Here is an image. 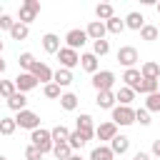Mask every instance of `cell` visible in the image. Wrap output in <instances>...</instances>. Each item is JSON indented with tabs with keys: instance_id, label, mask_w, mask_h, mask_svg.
<instances>
[{
	"instance_id": "cell-1",
	"label": "cell",
	"mask_w": 160,
	"mask_h": 160,
	"mask_svg": "<svg viewBox=\"0 0 160 160\" xmlns=\"http://www.w3.org/2000/svg\"><path fill=\"white\" fill-rule=\"evenodd\" d=\"M30 145H35V148H40L42 152H52V148H55V142H52V132L50 130H45V128H38V130H32L30 132Z\"/></svg>"
},
{
	"instance_id": "cell-2",
	"label": "cell",
	"mask_w": 160,
	"mask_h": 160,
	"mask_svg": "<svg viewBox=\"0 0 160 160\" xmlns=\"http://www.w3.org/2000/svg\"><path fill=\"white\" fill-rule=\"evenodd\" d=\"M38 12H40V2H38V0H25V2L18 8V22L30 25V22L38 18Z\"/></svg>"
},
{
	"instance_id": "cell-3",
	"label": "cell",
	"mask_w": 160,
	"mask_h": 160,
	"mask_svg": "<svg viewBox=\"0 0 160 160\" xmlns=\"http://www.w3.org/2000/svg\"><path fill=\"white\" fill-rule=\"evenodd\" d=\"M110 112H112V122H115V125L128 128V125L135 122V110H132L130 105H115Z\"/></svg>"
},
{
	"instance_id": "cell-4",
	"label": "cell",
	"mask_w": 160,
	"mask_h": 160,
	"mask_svg": "<svg viewBox=\"0 0 160 160\" xmlns=\"http://www.w3.org/2000/svg\"><path fill=\"white\" fill-rule=\"evenodd\" d=\"M112 85H115V72L112 70H100V72L92 75V88L98 92H108V90H112Z\"/></svg>"
},
{
	"instance_id": "cell-5",
	"label": "cell",
	"mask_w": 160,
	"mask_h": 160,
	"mask_svg": "<svg viewBox=\"0 0 160 160\" xmlns=\"http://www.w3.org/2000/svg\"><path fill=\"white\" fill-rule=\"evenodd\" d=\"M118 62L125 68V70H130V68H135V62L140 60V55H138V50L132 48V45H122L120 50H118Z\"/></svg>"
},
{
	"instance_id": "cell-6",
	"label": "cell",
	"mask_w": 160,
	"mask_h": 160,
	"mask_svg": "<svg viewBox=\"0 0 160 160\" xmlns=\"http://www.w3.org/2000/svg\"><path fill=\"white\" fill-rule=\"evenodd\" d=\"M15 120H18V128L30 130V132L40 128V115H38V112H32V110H22V112H18V115H15Z\"/></svg>"
},
{
	"instance_id": "cell-7",
	"label": "cell",
	"mask_w": 160,
	"mask_h": 160,
	"mask_svg": "<svg viewBox=\"0 0 160 160\" xmlns=\"http://www.w3.org/2000/svg\"><path fill=\"white\" fill-rule=\"evenodd\" d=\"M80 58H82V55H80L78 50H72V48H68V45H65V48H62V50L58 52V60H60V68H65V70H72L75 65H80Z\"/></svg>"
},
{
	"instance_id": "cell-8",
	"label": "cell",
	"mask_w": 160,
	"mask_h": 160,
	"mask_svg": "<svg viewBox=\"0 0 160 160\" xmlns=\"http://www.w3.org/2000/svg\"><path fill=\"white\" fill-rule=\"evenodd\" d=\"M15 85H18V90H20V92H30V90H35V88L40 85V80H38L32 72H18Z\"/></svg>"
},
{
	"instance_id": "cell-9",
	"label": "cell",
	"mask_w": 160,
	"mask_h": 160,
	"mask_svg": "<svg viewBox=\"0 0 160 160\" xmlns=\"http://www.w3.org/2000/svg\"><path fill=\"white\" fill-rule=\"evenodd\" d=\"M65 42H68V48L78 50V48H82V45L88 42V32H85V30H80V28H72V30H68Z\"/></svg>"
},
{
	"instance_id": "cell-10",
	"label": "cell",
	"mask_w": 160,
	"mask_h": 160,
	"mask_svg": "<svg viewBox=\"0 0 160 160\" xmlns=\"http://www.w3.org/2000/svg\"><path fill=\"white\" fill-rule=\"evenodd\" d=\"M95 138L98 140H115L118 138V125L112 122V120H108V122H100L98 128H95Z\"/></svg>"
},
{
	"instance_id": "cell-11",
	"label": "cell",
	"mask_w": 160,
	"mask_h": 160,
	"mask_svg": "<svg viewBox=\"0 0 160 160\" xmlns=\"http://www.w3.org/2000/svg\"><path fill=\"white\" fill-rule=\"evenodd\" d=\"M30 72H32L40 82H45V85L55 80V70H50V65H45V62H40V60L32 65V70H30Z\"/></svg>"
},
{
	"instance_id": "cell-12",
	"label": "cell",
	"mask_w": 160,
	"mask_h": 160,
	"mask_svg": "<svg viewBox=\"0 0 160 160\" xmlns=\"http://www.w3.org/2000/svg\"><path fill=\"white\" fill-rule=\"evenodd\" d=\"M85 32H88V38L95 42V40H105V32H108V25L102 22V20H92L88 28H85Z\"/></svg>"
},
{
	"instance_id": "cell-13",
	"label": "cell",
	"mask_w": 160,
	"mask_h": 160,
	"mask_svg": "<svg viewBox=\"0 0 160 160\" xmlns=\"http://www.w3.org/2000/svg\"><path fill=\"white\" fill-rule=\"evenodd\" d=\"M75 130H80L88 140H92L95 138V125H92V115H88V112H82L80 118H78V128Z\"/></svg>"
},
{
	"instance_id": "cell-14",
	"label": "cell",
	"mask_w": 160,
	"mask_h": 160,
	"mask_svg": "<svg viewBox=\"0 0 160 160\" xmlns=\"http://www.w3.org/2000/svg\"><path fill=\"white\" fill-rule=\"evenodd\" d=\"M80 68H82L85 72H90V75L100 72V62H98V55H95V52H82V58H80Z\"/></svg>"
},
{
	"instance_id": "cell-15",
	"label": "cell",
	"mask_w": 160,
	"mask_h": 160,
	"mask_svg": "<svg viewBox=\"0 0 160 160\" xmlns=\"http://www.w3.org/2000/svg\"><path fill=\"white\" fill-rule=\"evenodd\" d=\"M42 50L45 52H50V55H58L62 48H60V38L55 35V32H45L42 35Z\"/></svg>"
},
{
	"instance_id": "cell-16",
	"label": "cell",
	"mask_w": 160,
	"mask_h": 160,
	"mask_svg": "<svg viewBox=\"0 0 160 160\" xmlns=\"http://www.w3.org/2000/svg\"><path fill=\"white\" fill-rule=\"evenodd\" d=\"M122 82L138 92V88H140V82H142V72H140L138 68H130V70H125V72H122Z\"/></svg>"
},
{
	"instance_id": "cell-17",
	"label": "cell",
	"mask_w": 160,
	"mask_h": 160,
	"mask_svg": "<svg viewBox=\"0 0 160 160\" xmlns=\"http://www.w3.org/2000/svg\"><path fill=\"white\" fill-rule=\"evenodd\" d=\"M115 102H118V95H115L112 90H108V92H98V98H95V105L102 108V110H112Z\"/></svg>"
},
{
	"instance_id": "cell-18",
	"label": "cell",
	"mask_w": 160,
	"mask_h": 160,
	"mask_svg": "<svg viewBox=\"0 0 160 160\" xmlns=\"http://www.w3.org/2000/svg\"><path fill=\"white\" fill-rule=\"evenodd\" d=\"M5 102H8V108H10V110H15V112L28 110V108H25V105H28V98H25V92H20V90H18L10 100H5Z\"/></svg>"
},
{
	"instance_id": "cell-19",
	"label": "cell",
	"mask_w": 160,
	"mask_h": 160,
	"mask_svg": "<svg viewBox=\"0 0 160 160\" xmlns=\"http://www.w3.org/2000/svg\"><path fill=\"white\" fill-rule=\"evenodd\" d=\"M140 72H142V78H148V80H158V78H160V62L148 60V62H142Z\"/></svg>"
},
{
	"instance_id": "cell-20",
	"label": "cell",
	"mask_w": 160,
	"mask_h": 160,
	"mask_svg": "<svg viewBox=\"0 0 160 160\" xmlns=\"http://www.w3.org/2000/svg\"><path fill=\"white\" fill-rule=\"evenodd\" d=\"M112 158H115V152L110 145H98L90 150V160H112Z\"/></svg>"
},
{
	"instance_id": "cell-21",
	"label": "cell",
	"mask_w": 160,
	"mask_h": 160,
	"mask_svg": "<svg viewBox=\"0 0 160 160\" xmlns=\"http://www.w3.org/2000/svg\"><path fill=\"white\" fill-rule=\"evenodd\" d=\"M125 25L130 28V30H142L145 28V18H142V12H128L125 15Z\"/></svg>"
},
{
	"instance_id": "cell-22",
	"label": "cell",
	"mask_w": 160,
	"mask_h": 160,
	"mask_svg": "<svg viewBox=\"0 0 160 160\" xmlns=\"http://www.w3.org/2000/svg\"><path fill=\"white\" fill-rule=\"evenodd\" d=\"M110 148H112L115 155H125V152L130 150V138H128V135H118V138L110 142Z\"/></svg>"
},
{
	"instance_id": "cell-23",
	"label": "cell",
	"mask_w": 160,
	"mask_h": 160,
	"mask_svg": "<svg viewBox=\"0 0 160 160\" xmlns=\"http://www.w3.org/2000/svg\"><path fill=\"white\" fill-rule=\"evenodd\" d=\"M95 15H98V20L108 22V20H112V18H115V10H112V5H110V2H100V5L95 8Z\"/></svg>"
},
{
	"instance_id": "cell-24",
	"label": "cell",
	"mask_w": 160,
	"mask_h": 160,
	"mask_svg": "<svg viewBox=\"0 0 160 160\" xmlns=\"http://www.w3.org/2000/svg\"><path fill=\"white\" fill-rule=\"evenodd\" d=\"M115 95H118V105H130V102L135 100V90L128 88V85H120V90H118Z\"/></svg>"
},
{
	"instance_id": "cell-25",
	"label": "cell",
	"mask_w": 160,
	"mask_h": 160,
	"mask_svg": "<svg viewBox=\"0 0 160 160\" xmlns=\"http://www.w3.org/2000/svg\"><path fill=\"white\" fill-rule=\"evenodd\" d=\"M52 82H58L60 88H68L70 82H72V70H65V68H58L55 70V80Z\"/></svg>"
},
{
	"instance_id": "cell-26",
	"label": "cell",
	"mask_w": 160,
	"mask_h": 160,
	"mask_svg": "<svg viewBox=\"0 0 160 160\" xmlns=\"http://www.w3.org/2000/svg\"><path fill=\"white\" fill-rule=\"evenodd\" d=\"M50 132H52V142H55V145H60V142H68V140H70V130H68L65 125H55Z\"/></svg>"
},
{
	"instance_id": "cell-27",
	"label": "cell",
	"mask_w": 160,
	"mask_h": 160,
	"mask_svg": "<svg viewBox=\"0 0 160 160\" xmlns=\"http://www.w3.org/2000/svg\"><path fill=\"white\" fill-rule=\"evenodd\" d=\"M158 90H160V80H148V78H142V82L138 88V92H142V95H152Z\"/></svg>"
},
{
	"instance_id": "cell-28",
	"label": "cell",
	"mask_w": 160,
	"mask_h": 160,
	"mask_svg": "<svg viewBox=\"0 0 160 160\" xmlns=\"http://www.w3.org/2000/svg\"><path fill=\"white\" fill-rule=\"evenodd\" d=\"M60 108L68 110V112H72V110L78 108V95H75V92H62V98H60Z\"/></svg>"
},
{
	"instance_id": "cell-29",
	"label": "cell",
	"mask_w": 160,
	"mask_h": 160,
	"mask_svg": "<svg viewBox=\"0 0 160 160\" xmlns=\"http://www.w3.org/2000/svg\"><path fill=\"white\" fill-rule=\"evenodd\" d=\"M35 62H38V60H35V55H32V52H20V58H18V65L22 68V72H30Z\"/></svg>"
},
{
	"instance_id": "cell-30",
	"label": "cell",
	"mask_w": 160,
	"mask_h": 160,
	"mask_svg": "<svg viewBox=\"0 0 160 160\" xmlns=\"http://www.w3.org/2000/svg\"><path fill=\"white\" fill-rule=\"evenodd\" d=\"M15 128H18V120H15V118H2V120H0V135L10 138V135L15 132Z\"/></svg>"
},
{
	"instance_id": "cell-31",
	"label": "cell",
	"mask_w": 160,
	"mask_h": 160,
	"mask_svg": "<svg viewBox=\"0 0 160 160\" xmlns=\"http://www.w3.org/2000/svg\"><path fill=\"white\" fill-rule=\"evenodd\" d=\"M52 155H55L58 160H70V158H72V148H70L68 142H60V145L52 148Z\"/></svg>"
},
{
	"instance_id": "cell-32",
	"label": "cell",
	"mask_w": 160,
	"mask_h": 160,
	"mask_svg": "<svg viewBox=\"0 0 160 160\" xmlns=\"http://www.w3.org/2000/svg\"><path fill=\"white\" fill-rule=\"evenodd\" d=\"M0 92H2V98H5V100H10V98L18 92L15 80H0Z\"/></svg>"
},
{
	"instance_id": "cell-33",
	"label": "cell",
	"mask_w": 160,
	"mask_h": 160,
	"mask_svg": "<svg viewBox=\"0 0 160 160\" xmlns=\"http://www.w3.org/2000/svg\"><path fill=\"white\" fill-rule=\"evenodd\" d=\"M60 90H62V88H60L58 82H48V85L42 88V95H45V98H50V100H60V98H62V92H60Z\"/></svg>"
},
{
	"instance_id": "cell-34",
	"label": "cell",
	"mask_w": 160,
	"mask_h": 160,
	"mask_svg": "<svg viewBox=\"0 0 160 160\" xmlns=\"http://www.w3.org/2000/svg\"><path fill=\"white\" fill-rule=\"evenodd\" d=\"M85 142H88V138H85L80 130H72V132H70V140H68V145H70L72 150H80Z\"/></svg>"
},
{
	"instance_id": "cell-35",
	"label": "cell",
	"mask_w": 160,
	"mask_h": 160,
	"mask_svg": "<svg viewBox=\"0 0 160 160\" xmlns=\"http://www.w3.org/2000/svg\"><path fill=\"white\" fill-rule=\"evenodd\" d=\"M145 110L150 112H160V90L152 95H145Z\"/></svg>"
},
{
	"instance_id": "cell-36",
	"label": "cell",
	"mask_w": 160,
	"mask_h": 160,
	"mask_svg": "<svg viewBox=\"0 0 160 160\" xmlns=\"http://www.w3.org/2000/svg\"><path fill=\"white\" fill-rule=\"evenodd\" d=\"M105 25H108V32H112V35H120V32H122V30L128 28V25H125V20H120L118 15H115L112 20H108Z\"/></svg>"
},
{
	"instance_id": "cell-37",
	"label": "cell",
	"mask_w": 160,
	"mask_h": 160,
	"mask_svg": "<svg viewBox=\"0 0 160 160\" xmlns=\"http://www.w3.org/2000/svg\"><path fill=\"white\" fill-rule=\"evenodd\" d=\"M28 35H30V28L22 25V22H15V28L10 30V38H12V40H25Z\"/></svg>"
},
{
	"instance_id": "cell-38",
	"label": "cell",
	"mask_w": 160,
	"mask_h": 160,
	"mask_svg": "<svg viewBox=\"0 0 160 160\" xmlns=\"http://www.w3.org/2000/svg\"><path fill=\"white\" fill-rule=\"evenodd\" d=\"M140 38L148 40V42H152V40L160 38V28H155V25H145V28L140 30Z\"/></svg>"
},
{
	"instance_id": "cell-39",
	"label": "cell",
	"mask_w": 160,
	"mask_h": 160,
	"mask_svg": "<svg viewBox=\"0 0 160 160\" xmlns=\"http://www.w3.org/2000/svg\"><path fill=\"white\" fill-rule=\"evenodd\" d=\"M92 52H95L98 58L108 55V52H110V42H108V40H95V42H92Z\"/></svg>"
},
{
	"instance_id": "cell-40",
	"label": "cell",
	"mask_w": 160,
	"mask_h": 160,
	"mask_svg": "<svg viewBox=\"0 0 160 160\" xmlns=\"http://www.w3.org/2000/svg\"><path fill=\"white\" fill-rule=\"evenodd\" d=\"M135 122H140V125H150V122H152V120H150V110L138 108V110H135Z\"/></svg>"
},
{
	"instance_id": "cell-41",
	"label": "cell",
	"mask_w": 160,
	"mask_h": 160,
	"mask_svg": "<svg viewBox=\"0 0 160 160\" xmlns=\"http://www.w3.org/2000/svg\"><path fill=\"white\" fill-rule=\"evenodd\" d=\"M42 155H45V152H42L40 148H35V145H28V148H25V160H42Z\"/></svg>"
},
{
	"instance_id": "cell-42",
	"label": "cell",
	"mask_w": 160,
	"mask_h": 160,
	"mask_svg": "<svg viewBox=\"0 0 160 160\" xmlns=\"http://www.w3.org/2000/svg\"><path fill=\"white\" fill-rule=\"evenodd\" d=\"M15 22H18V20H12L10 15H0V30H8V32H10V30L15 28Z\"/></svg>"
},
{
	"instance_id": "cell-43",
	"label": "cell",
	"mask_w": 160,
	"mask_h": 160,
	"mask_svg": "<svg viewBox=\"0 0 160 160\" xmlns=\"http://www.w3.org/2000/svg\"><path fill=\"white\" fill-rule=\"evenodd\" d=\"M132 160H150V152H145V150H138V152L132 155Z\"/></svg>"
},
{
	"instance_id": "cell-44",
	"label": "cell",
	"mask_w": 160,
	"mask_h": 160,
	"mask_svg": "<svg viewBox=\"0 0 160 160\" xmlns=\"http://www.w3.org/2000/svg\"><path fill=\"white\" fill-rule=\"evenodd\" d=\"M150 150H152V155H155V158H160V138H158V140H152V148H150Z\"/></svg>"
},
{
	"instance_id": "cell-45",
	"label": "cell",
	"mask_w": 160,
	"mask_h": 160,
	"mask_svg": "<svg viewBox=\"0 0 160 160\" xmlns=\"http://www.w3.org/2000/svg\"><path fill=\"white\" fill-rule=\"evenodd\" d=\"M70 160H82V158H80V155H72V158H70Z\"/></svg>"
},
{
	"instance_id": "cell-46",
	"label": "cell",
	"mask_w": 160,
	"mask_h": 160,
	"mask_svg": "<svg viewBox=\"0 0 160 160\" xmlns=\"http://www.w3.org/2000/svg\"><path fill=\"white\" fill-rule=\"evenodd\" d=\"M155 10H158V15H160V2H158V5H155Z\"/></svg>"
},
{
	"instance_id": "cell-47",
	"label": "cell",
	"mask_w": 160,
	"mask_h": 160,
	"mask_svg": "<svg viewBox=\"0 0 160 160\" xmlns=\"http://www.w3.org/2000/svg\"><path fill=\"white\" fill-rule=\"evenodd\" d=\"M0 160H8V158H5V155H0Z\"/></svg>"
}]
</instances>
